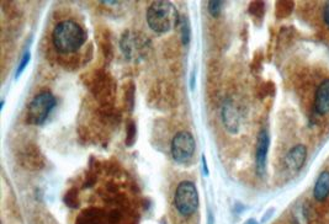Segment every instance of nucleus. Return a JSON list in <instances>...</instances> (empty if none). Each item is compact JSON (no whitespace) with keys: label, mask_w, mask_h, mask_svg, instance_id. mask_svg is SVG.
Returning <instances> with one entry per match:
<instances>
[{"label":"nucleus","mask_w":329,"mask_h":224,"mask_svg":"<svg viewBox=\"0 0 329 224\" xmlns=\"http://www.w3.org/2000/svg\"><path fill=\"white\" fill-rule=\"evenodd\" d=\"M54 47L61 53H73L86 41V33L79 24L73 20L60 22L52 35Z\"/></svg>","instance_id":"1"},{"label":"nucleus","mask_w":329,"mask_h":224,"mask_svg":"<svg viewBox=\"0 0 329 224\" xmlns=\"http://www.w3.org/2000/svg\"><path fill=\"white\" fill-rule=\"evenodd\" d=\"M147 22L154 32L167 33L178 25L179 14L172 3L154 2L147 10Z\"/></svg>","instance_id":"2"},{"label":"nucleus","mask_w":329,"mask_h":224,"mask_svg":"<svg viewBox=\"0 0 329 224\" xmlns=\"http://www.w3.org/2000/svg\"><path fill=\"white\" fill-rule=\"evenodd\" d=\"M174 204L178 212L184 217H190L199 207V194L191 181H183L178 185L174 195Z\"/></svg>","instance_id":"3"},{"label":"nucleus","mask_w":329,"mask_h":224,"mask_svg":"<svg viewBox=\"0 0 329 224\" xmlns=\"http://www.w3.org/2000/svg\"><path fill=\"white\" fill-rule=\"evenodd\" d=\"M56 106V97L49 91L36 95L27 108V122L40 126L46 121Z\"/></svg>","instance_id":"4"},{"label":"nucleus","mask_w":329,"mask_h":224,"mask_svg":"<svg viewBox=\"0 0 329 224\" xmlns=\"http://www.w3.org/2000/svg\"><path fill=\"white\" fill-rule=\"evenodd\" d=\"M122 53L130 61H141L149 51V40L143 35L132 31H127L122 36L121 42Z\"/></svg>","instance_id":"5"},{"label":"nucleus","mask_w":329,"mask_h":224,"mask_svg":"<svg viewBox=\"0 0 329 224\" xmlns=\"http://www.w3.org/2000/svg\"><path fill=\"white\" fill-rule=\"evenodd\" d=\"M195 153V139L191 133L183 131L177 133L172 142V155L175 161L184 164L192 158Z\"/></svg>","instance_id":"6"},{"label":"nucleus","mask_w":329,"mask_h":224,"mask_svg":"<svg viewBox=\"0 0 329 224\" xmlns=\"http://www.w3.org/2000/svg\"><path fill=\"white\" fill-rule=\"evenodd\" d=\"M269 134L265 130L261 131L258 136V144H256V153H255V164L256 172L259 175H264L266 167V156L267 150H269Z\"/></svg>","instance_id":"7"},{"label":"nucleus","mask_w":329,"mask_h":224,"mask_svg":"<svg viewBox=\"0 0 329 224\" xmlns=\"http://www.w3.org/2000/svg\"><path fill=\"white\" fill-rule=\"evenodd\" d=\"M307 159V148L303 144H297L289 150L285 156V165L287 169L292 172H298L302 169Z\"/></svg>","instance_id":"8"},{"label":"nucleus","mask_w":329,"mask_h":224,"mask_svg":"<svg viewBox=\"0 0 329 224\" xmlns=\"http://www.w3.org/2000/svg\"><path fill=\"white\" fill-rule=\"evenodd\" d=\"M314 110L318 115L329 114V78L322 80L314 94Z\"/></svg>","instance_id":"9"},{"label":"nucleus","mask_w":329,"mask_h":224,"mask_svg":"<svg viewBox=\"0 0 329 224\" xmlns=\"http://www.w3.org/2000/svg\"><path fill=\"white\" fill-rule=\"evenodd\" d=\"M222 119L225 127L227 128L230 132L236 133L239 130V116L238 112L234 108L233 103L228 100L225 102L222 107Z\"/></svg>","instance_id":"10"},{"label":"nucleus","mask_w":329,"mask_h":224,"mask_svg":"<svg viewBox=\"0 0 329 224\" xmlns=\"http://www.w3.org/2000/svg\"><path fill=\"white\" fill-rule=\"evenodd\" d=\"M329 196V172L324 170L319 174L313 187V197L318 202H323Z\"/></svg>","instance_id":"11"},{"label":"nucleus","mask_w":329,"mask_h":224,"mask_svg":"<svg viewBox=\"0 0 329 224\" xmlns=\"http://www.w3.org/2000/svg\"><path fill=\"white\" fill-rule=\"evenodd\" d=\"M180 22V29H181V35H183V42L184 43H188L189 40H190V31H189V22L185 18H183Z\"/></svg>","instance_id":"12"},{"label":"nucleus","mask_w":329,"mask_h":224,"mask_svg":"<svg viewBox=\"0 0 329 224\" xmlns=\"http://www.w3.org/2000/svg\"><path fill=\"white\" fill-rule=\"evenodd\" d=\"M222 5L223 3L222 2H210L208 3V11H210V14L212 16H218L220 13H221V9H222Z\"/></svg>","instance_id":"13"},{"label":"nucleus","mask_w":329,"mask_h":224,"mask_svg":"<svg viewBox=\"0 0 329 224\" xmlns=\"http://www.w3.org/2000/svg\"><path fill=\"white\" fill-rule=\"evenodd\" d=\"M30 58H31V55H30V53H29V52H26V53H25V55H24V57L21 58V61H20V64H19V67H18V71H16V75H15L16 78H19V75H20L21 73L24 72V69L26 68V66H27V64H29V62H30Z\"/></svg>","instance_id":"14"},{"label":"nucleus","mask_w":329,"mask_h":224,"mask_svg":"<svg viewBox=\"0 0 329 224\" xmlns=\"http://www.w3.org/2000/svg\"><path fill=\"white\" fill-rule=\"evenodd\" d=\"M323 21L329 29V2L324 5V9H323Z\"/></svg>","instance_id":"15"},{"label":"nucleus","mask_w":329,"mask_h":224,"mask_svg":"<svg viewBox=\"0 0 329 224\" xmlns=\"http://www.w3.org/2000/svg\"><path fill=\"white\" fill-rule=\"evenodd\" d=\"M202 164H203V170H205V174L207 175V165H206V160H205V156H202Z\"/></svg>","instance_id":"16"},{"label":"nucleus","mask_w":329,"mask_h":224,"mask_svg":"<svg viewBox=\"0 0 329 224\" xmlns=\"http://www.w3.org/2000/svg\"><path fill=\"white\" fill-rule=\"evenodd\" d=\"M245 224H258V223H256L254 219H250V220H248V222L245 223Z\"/></svg>","instance_id":"17"}]
</instances>
